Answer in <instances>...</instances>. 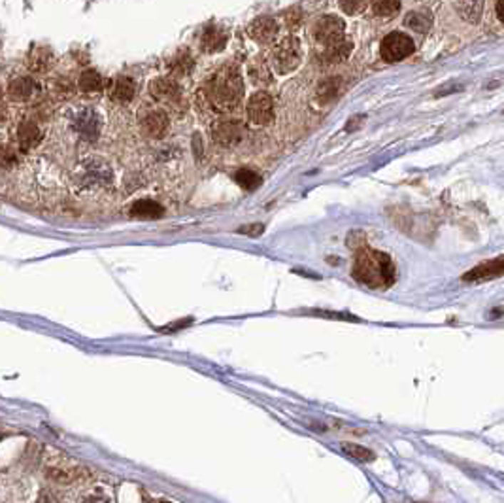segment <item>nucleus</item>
Here are the masks:
<instances>
[{"mask_svg": "<svg viewBox=\"0 0 504 503\" xmlns=\"http://www.w3.org/2000/svg\"><path fill=\"white\" fill-rule=\"evenodd\" d=\"M264 231V225H261V223H255V225H247V228H242L240 233H244V235H252V237H257V235H261V233Z\"/></svg>", "mask_w": 504, "mask_h": 503, "instance_id": "2f4dec72", "label": "nucleus"}, {"mask_svg": "<svg viewBox=\"0 0 504 503\" xmlns=\"http://www.w3.org/2000/svg\"><path fill=\"white\" fill-rule=\"evenodd\" d=\"M247 74H250V78H252V81L255 83V86H267V83H270V80H272V74H270L269 66H267V63L261 59H255L250 65V68H247Z\"/></svg>", "mask_w": 504, "mask_h": 503, "instance_id": "b1692460", "label": "nucleus"}, {"mask_svg": "<svg viewBox=\"0 0 504 503\" xmlns=\"http://www.w3.org/2000/svg\"><path fill=\"white\" fill-rule=\"evenodd\" d=\"M314 36L323 48L334 46L344 40V21L334 16L319 17L314 25Z\"/></svg>", "mask_w": 504, "mask_h": 503, "instance_id": "39448f33", "label": "nucleus"}, {"mask_svg": "<svg viewBox=\"0 0 504 503\" xmlns=\"http://www.w3.org/2000/svg\"><path fill=\"white\" fill-rule=\"evenodd\" d=\"M247 34H250V39L255 40V42L270 44L276 39V34H278V21L269 16L257 17V19H253L252 25L247 27Z\"/></svg>", "mask_w": 504, "mask_h": 503, "instance_id": "9d476101", "label": "nucleus"}, {"mask_svg": "<svg viewBox=\"0 0 504 503\" xmlns=\"http://www.w3.org/2000/svg\"><path fill=\"white\" fill-rule=\"evenodd\" d=\"M227 40H229V34H227L225 29L210 25L202 33V36H200V48L206 54H217V51L225 48Z\"/></svg>", "mask_w": 504, "mask_h": 503, "instance_id": "dca6fc26", "label": "nucleus"}, {"mask_svg": "<svg viewBox=\"0 0 504 503\" xmlns=\"http://www.w3.org/2000/svg\"><path fill=\"white\" fill-rule=\"evenodd\" d=\"M142 129L151 138H163L170 129V119H168L167 112L153 110L150 114H145V118L142 119Z\"/></svg>", "mask_w": 504, "mask_h": 503, "instance_id": "9b49d317", "label": "nucleus"}, {"mask_svg": "<svg viewBox=\"0 0 504 503\" xmlns=\"http://www.w3.org/2000/svg\"><path fill=\"white\" fill-rule=\"evenodd\" d=\"M204 97L214 110L225 114L235 110L244 97V81L240 71L232 65L221 66L220 71L212 74L202 89Z\"/></svg>", "mask_w": 504, "mask_h": 503, "instance_id": "f03ea898", "label": "nucleus"}, {"mask_svg": "<svg viewBox=\"0 0 504 503\" xmlns=\"http://www.w3.org/2000/svg\"><path fill=\"white\" fill-rule=\"evenodd\" d=\"M372 11L380 17H393L397 16L401 10V2L398 0H372Z\"/></svg>", "mask_w": 504, "mask_h": 503, "instance_id": "cd10ccee", "label": "nucleus"}, {"mask_svg": "<svg viewBox=\"0 0 504 503\" xmlns=\"http://www.w3.org/2000/svg\"><path fill=\"white\" fill-rule=\"evenodd\" d=\"M76 131L87 141H97L101 135V118L95 110H81L76 118Z\"/></svg>", "mask_w": 504, "mask_h": 503, "instance_id": "f8f14e48", "label": "nucleus"}, {"mask_svg": "<svg viewBox=\"0 0 504 503\" xmlns=\"http://www.w3.org/2000/svg\"><path fill=\"white\" fill-rule=\"evenodd\" d=\"M78 87L81 93H98L104 87V78L93 68L81 72V76L78 78Z\"/></svg>", "mask_w": 504, "mask_h": 503, "instance_id": "412c9836", "label": "nucleus"}, {"mask_svg": "<svg viewBox=\"0 0 504 503\" xmlns=\"http://www.w3.org/2000/svg\"><path fill=\"white\" fill-rule=\"evenodd\" d=\"M459 16L468 23H478L483 11V0H451Z\"/></svg>", "mask_w": 504, "mask_h": 503, "instance_id": "a211bd4d", "label": "nucleus"}, {"mask_svg": "<svg viewBox=\"0 0 504 503\" xmlns=\"http://www.w3.org/2000/svg\"><path fill=\"white\" fill-rule=\"evenodd\" d=\"M168 66H170L172 74H176V76H185V74H189L191 68H193V57H191L187 51H180V54L172 57Z\"/></svg>", "mask_w": 504, "mask_h": 503, "instance_id": "393cba45", "label": "nucleus"}, {"mask_svg": "<svg viewBox=\"0 0 504 503\" xmlns=\"http://www.w3.org/2000/svg\"><path fill=\"white\" fill-rule=\"evenodd\" d=\"M36 91H38L36 81H34L31 76L16 78V80H11L10 86H8V95H10L14 101H17V103L31 101V98L36 95Z\"/></svg>", "mask_w": 504, "mask_h": 503, "instance_id": "2eb2a0df", "label": "nucleus"}, {"mask_svg": "<svg viewBox=\"0 0 504 503\" xmlns=\"http://www.w3.org/2000/svg\"><path fill=\"white\" fill-rule=\"evenodd\" d=\"M413 54V40L403 33H391L381 40V57L387 63H397Z\"/></svg>", "mask_w": 504, "mask_h": 503, "instance_id": "20e7f679", "label": "nucleus"}, {"mask_svg": "<svg viewBox=\"0 0 504 503\" xmlns=\"http://www.w3.org/2000/svg\"><path fill=\"white\" fill-rule=\"evenodd\" d=\"M53 63L51 49L46 46H34L29 54V68L34 72H46Z\"/></svg>", "mask_w": 504, "mask_h": 503, "instance_id": "6ab92c4d", "label": "nucleus"}, {"mask_svg": "<svg viewBox=\"0 0 504 503\" xmlns=\"http://www.w3.org/2000/svg\"><path fill=\"white\" fill-rule=\"evenodd\" d=\"M312 314L316 316H325V318H338V320H357L355 316H349V314H342V313H327V310H314Z\"/></svg>", "mask_w": 504, "mask_h": 503, "instance_id": "7c9ffc66", "label": "nucleus"}, {"mask_svg": "<svg viewBox=\"0 0 504 503\" xmlns=\"http://www.w3.org/2000/svg\"><path fill=\"white\" fill-rule=\"evenodd\" d=\"M150 95L159 103H176L182 97V87L172 76H159L150 81Z\"/></svg>", "mask_w": 504, "mask_h": 503, "instance_id": "6e6552de", "label": "nucleus"}, {"mask_svg": "<svg viewBox=\"0 0 504 503\" xmlns=\"http://www.w3.org/2000/svg\"><path fill=\"white\" fill-rule=\"evenodd\" d=\"M355 263L351 269V276L355 280L372 290H386L393 286L397 280L395 263L387 254L380 250L370 248L369 244H361L355 248Z\"/></svg>", "mask_w": 504, "mask_h": 503, "instance_id": "f257e3e1", "label": "nucleus"}, {"mask_svg": "<svg viewBox=\"0 0 504 503\" xmlns=\"http://www.w3.org/2000/svg\"><path fill=\"white\" fill-rule=\"evenodd\" d=\"M247 118L253 125H269L274 118V101L267 91L253 93L247 101Z\"/></svg>", "mask_w": 504, "mask_h": 503, "instance_id": "423d86ee", "label": "nucleus"}, {"mask_svg": "<svg viewBox=\"0 0 504 503\" xmlns=\"http://www.w3.org/2000/svg\"><path fill=\"white\" fill-rule=\"evenodd\" d=\"M42 129H40V125L36 123V121H33V119H23L21 123H19V127H17V142H19V146L23 148V150H33V148H36L40 142H42Z\"/></svg>", "mask_w": 504, "mask_h": 503, "instance_id": "ddd939ff", "label": "nucleus"}, {"mask_svg": "<svg viewBox=\"0 0 504 503\" xmlns=\"http://www.w3.org/2000/svg\"><path fill=\"white\" fill-rule=\"evenodd\" d=\"M163 214H165V208L157 200L151 199H140L130 206V216L142 218V220H157Z\"/></svg>", "mask_w": 504, "mask_h": 503, "instance_id": "f3484780", "label": "nucleus"}, {"mask_svg": "<svg viewBox=\"0 0 504 503\" xmlns=\"http://www.w3.org/2000/svg\"><path fill=\"white\" fill-rule=\"evenodd\" d=\"M340 95V78H327L316 89V98L319 104H329Z\"/></svg>", "mask_w": 504, "mask_h": 503, "instance_id": "aec40b11", "label": "nucleus"}, {"mask_svg": "<svg viewBox=\"0 0 504 503\" xmlns=\"http://www.w3.org/2000/svg\"><path fill=\"white\" fill-rule=\"evenodd\" d=\"M366 0H340V8L346 14H357L365 6Z\"/></svg>", "mask_w": 504, "mask_h": 503, "instance_id": "c756f323", "label": "nucleus"}, {"mask_svg": "<svg viewBox=\"0 0 504 503\" xmlns=\"http://www.w3.org/2000/svg\"><path fill=\"white\" fill-rule=\"evenodd\" d=\"M504 275V255L495 258V260L482 261L480 265L470 269L468 273L463 275V282H485L495 280L499 276Z\"/></svg>", "mask_w": 504, "mask_h": 503, "instance_id": "1a4fd4ad", "label": "nucleus"}, {"mask_svg": "<svg viewBox=\"0 0 504 503\" xmlns=\"http://www.w3.org/2000/svg\"><path fill=\"white\" fill-rule=\"evenodd\" d=\"M212 138H214L220 146H236V144L242 142V138H244V125L235 121V119L217 121V123L212 127Z\"/></svg>", "mask_w": 504, "mask_h": 503, "instance_id": "0eeeda50", "label": "nucleus"}, {"mask_svg": "<svg viewBox=\"0 0 504 503\" xmlns=\"http://www.w3.org/2000/svg\"><path fill=\"white\" fill-rule=\"evenodd\" d=\"M136 95V83L129 76H118L110 83V98L119 104L130 103Z\"/></svg>", "mask_w": 504, "mask_h": 503, "instance_id": "4468645a", "label": "nucleus"}, {"mask_svg": "<svg viewBox=\"0 0 504 503\" xmlns=\"http://www.w3.org/2000/svg\"><path fill=\"white\" fill-rule=\"evenodd\" d=\"M235 180H236V184L247 191L257 190L259 186L263 184L261 174H257L255 171H252V168H238V171L235 173Z\"/></svg>", "mask_w": 504, "mask_h": 503, "instance_id": "4be33fe9", "label": "nucleus"}, {"mask_svg": "<svg viewBox=\"0 0 504 503\" xmlns=\"http://www.w3.org/2000/svg\"><path fill=\"white\" fill-rule=\"evenodd\" d=\"M497 16L504 23V0H497Z\"/></svg>", "mask_w": 504, "mask_h": 503, "instance_id": "473e14b6", "label": "nucleus"}, {"mask_svg": "<svg viewBox=\"0 0 504 503\" xmlns=\"http://www.w3.org/2000/svg\"><path fill=\"white\" fill-rule=\"evenodd\" d=\"M342 450L344 454H348L349 458H354L357 462H372L376 458V454L372 450H369L363 444H355V443H342Z\"/></svg>", "mask_w": 504, "mask_h": 503, "instance_id": "bb28decb", "label": "nucleus"}, {"mask_svg": "<svg viewBox=\"0 0 504 503\" xmlns=\"http://www.w3.org/2000/svg\"><path fill=\"white\" fill-rule=\"evenodd\" d=\"M301 44L295 36H287L274 48L272 66L278 74H289L301 65Z\"/></svg>", "mask_w": 504, "mask_h": 503, "instance_id": "7ed1b4c3", "label": "nucleus"}, {"mask_svg": "<svg viewBox=\"0 0 504 503\" xmlns=\"http://www.w3.org/2000/svg\"><path fill=\"white\" fill-rule=\"evenodd\" d=\"M404 25L408 29H412V31H418V33H427L431 27V16L429 14H421V11H412L404 19Z\"/></svg>", "mask_w": 504, "mask_h": 503, "instance_id": "a878e982", "label": "nucleus"}, {"mask_svg": "<svg viewBox=\"0 0 504 503\" xmlns=\"http://www.w3.org/2000/svg\"><path fill=\"white\" fill-rule=\"evenodd\" d=\"M16 152L11 150L10 146H4L0 144V167L2 168H10L16 165Z\"/></svg>", "mask_w": 504, "mask_h": 503, "instance_id": "c85d7f7f", "label": "nucleus"}, {"mask_svg": "<svg viewBox=\"0 0 504 503\" xmlns=\"http://www.w3.org/2000/svg\"><path fill=\"white\" fill-rule=\"evenodd\" d=\"M349 51H351V44H349L348 40H342V42H338L334 44V46H329V48L323 49L322 59L325 61V63H340V61L348 57Z\"/></svg>", "mask_w": 504, "mask_h": 503, "instance_id": "5701e85b", "label": "nucleus"}]
</instances>
